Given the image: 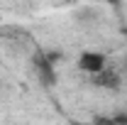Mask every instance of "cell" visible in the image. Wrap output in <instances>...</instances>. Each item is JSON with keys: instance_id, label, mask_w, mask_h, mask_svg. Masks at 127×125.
Here are the masks:
<instances>
[{"instance_id": "cell-1", "label": "cell", "mask_w": 127, "mask_h": 125, "mask_svg": "<svg viewBox=\"0 0 127 125\" xmlns=\"http://www.w3.org/2000/svg\"><path fill=\"white\" fill-rule=\"evenodd\" d=\"M34 69H37V76H39V81L44 86H54L56 83V71H54V66H51L47 54H42V52L34 54Z\"/></svg>"}, {"instance_id": "cell-2", "label": "cell", "mask_w": 127, "mask_h": 125, "mask_svg": "<svg viewBox=\"0 0 127 125\" xmlns=\"http://www.w3.org/2000/svg\"><path fill=\"white\" fill-rule=\"evenodd\" d=\"M78 66L83 71H88V74H98V71H103L105 69V57L100 54V52H83L78 57Z\"/></svg>"}, {"instance_id": "cell-3", "label": "cell", "mask_w": 127, "mask_h": 125, "mask_svg": "<svg viewBox=\"0 0 127 125\" xmlns=\"http://www.w3.org/2000/svg\"><path fill=\"white\" fill-rule=\"evenodd\" d=\"M95 86H103V88H117L120 86V71H115V69H103V71H98L93 76Z\"/></svg>"}, {"instance_id": "cell-4", "label": "cell", "mask_w": 127, "mask_h": 125, "mask_svg": "<svg viewBox=\"0 0 127 125\" xmlns=\"http://www.w3.org/2000/svg\"><path fill=\"white\" fill-rule=\"evenodd\" d=\"M93 125H115V120L112 118H95Z\"/></svg>"}, {"instance_id": "cell-5", "label": "cell", "mask_w": 127, "mask_h": 125, "mask_svg": "<svg viewBox=\"0 0 127 125\" xmlns=\"http://www.w3.org/2000/svg\"><path fill=\"white\" fill-rule=\"evenodd\" d=\"M112 120H115V125H127V113H120V115H115Z\"/></svg>"}]
</instances>
